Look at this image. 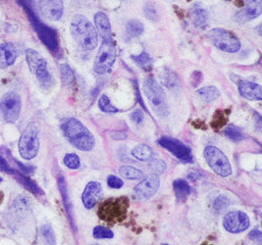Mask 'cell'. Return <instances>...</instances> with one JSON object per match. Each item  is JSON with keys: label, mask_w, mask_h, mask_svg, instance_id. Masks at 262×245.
Returning a JSON list of instances; mask_svg holds the SVG:
<instances>
[{"label": "cell", "mask_w": 262, "mask_h": 245, "mask_svg": "<svg viewBox=\"0 0 262 245\" xmlns=\"http://www.w3.org/2000/svg\"><path fill=\"white\" fill-rule=\"evenodd\" d=\"M61 128L64 136L76 148L82 151H91L94 149L96 145L95 137L79 120L75 118L66 119Z\"/></svg>", "instance_id": "cell-1"}, {"label": "cell", "mask_w": 262, "mask_h": 245, "mask_svg": "<svg viewBox=\"0 0 262 245\" xmlns=\"http://www.w3.org/2000/svg\"><path fill=\"white\" fill-rule=\"evenodd\" d=\"M72 36L77 44L84 50H94L97 47V32L84 16L77 14L73 17L70 25Z\"/></svg>", "instance_id": "cell-2"}, {"label": "cell", "mask_w": 262, "mask_h": 245, "mask_svg": "<svg viewBox=\"0 0 262 245\" xmlns=\"http://www.w3.org/2000/svg\"><path fill=\"white\" fill-rule=\"evenodd\" d=\"M20 4L23 5L25 10L28 14V17L30 19V22L32 24L34 30L36 31L41 42L48 47L49 51H51L53 54H58L60 51L59 39L57 32L48 27V25L42 23L36 15V13L33 11L30 4L27 1H19Z\"/></svg>", "instance_id": "cell-3"}, {"label": "cell", "mask_w": 262, "mask_h": 245, "mask_svg": "<svg viewBox=\"0 0 262 245\" xmlns=\"http://www.w3.org/2000/svg\"><path fill=\"white\" fill-rule=\"evenodd\" d=\"M143 93L145 94L149 104L158 116H164L168 112L166 103V94L162 86L155 78L147 77L143 82Z\"/></svg>", "instance_id": "cell-4"}, {"label": "cell", "mask_w": 262, "mask_h": 245, "mask_svg": "<svg viewBox=\"0 0 262 245\" xmlns=\"http://www.w3.org/2000/svg\"><path fill=\"white\" fill-rule=\"evenodd\" d=\"M26 58L31 73H33L42 87L48 88L52 84V76L48 70V61L35 49L26 51Z\"/></svg>", "instance_id": "cell-5"}, {"label": "cell", "mask_w": 262, "mask_h": 245, "mask_svg": "<svg viewBox=\"0 0 262 245\" xmlns=\"http://www.w3.org/2000/svg\"><path fill=\"white\" fill-rule=\"evenodd\" d=\"M129 207L126 197L110 198L106 200L99 209V217L107 222H121L125 219Z\"/></svg>", "instance_id": "cell-6"}, {"label": "cell", "mask_w": 262, "mask_h": 245, "mask_svg": "<svg viewBox=\"0 0 262 245\" xmlns=\"http://www.w3.org/2000/svg\"><path fill=\"white\" fill-rule=\"evenodd\" d=\"M117 49L113 37L103 40L94 63V70L96 74L103 75L111 70L115 63Z\"/></svg>", "instance_id": "cell-7"}, {"label": "cell", "mask_w": 262, "mask_h": 245, "mask_svg": "<svg viewBox=\"0 0 262 245\" xmlns=\"http://www.w3.org/2000/svg\"><path fill=\"white\" fill-rule=\"evenodd\" d=\"M208 39L216 48L228 53H235L241 49V41L232 32L224 29H213L208 35Z\"/></svg>", "instance_id": "cell-8"}, {"label": "cell", "mask_w": 262, "mask_h": 245, "mask_svg": "<svg viewBox=\"0 0 262 245\" xmlns=\"http://www.w3.org/2000/svg\"><path fill=\"white\" fill-rule=\"evenodd\" d=\"M39 150V140L38 131L36 125L31 123L21 136L19 140V152L23 159L32 160L34 159Z\"/></svg>", "instance_id": "cell-9"}, {"label": "cell", "mask_w": 262, "mask_h": 245, "mask_svg": "<svg viewBox=\"0 0 262 245\" xmlns=\"http://www.w3.org/2000/svg\"><path fill=\"white\" fill-rule=\"evenodd\" d=\"M204 158L209 167L216 174L220 176L226 177L232 175V167L226 155L219 148L209 145L204 149Z\"/></svg>", "instance_id": "cell-10"}, {"label": "cell", "mask_w": 262, "mask_h": 245, "mask_svg": "<svg viewBox=\"0 0 262 245\" xmlns=\"http://www.w3.org/2000/svg\"><path fill=\"white\" fill-rule=\"evenodd\" d=\"M22 101L15 93L5 94L0 101V114L8 123H15L20 116Z\"/></svg>", "instance_id": "cell-11"}, {"label": "cell", "mask_w": 262, "mask_h": 245, "mask_svg": "<svg viewBox=\"0 0 262 245\" xmlns=\"http://www.w3.org/2000/svg\"><path fill=\"white\" fill-rule=\"evenodd\" d=\"M158 143L167 149L170 153H172L175 157H177L181 162L183 163H192V154L191 150L183 142L180 140L168 138V137H163L161 138Z\"/></svg>", "instance_id": "cell-12"}, {"label": "cell", "mask_w": 262, "mask_h": 245, "mask_svg": "<svg viewBox=\"0 0 262 245\" xmlns=\"http://www.w3.org/2000/svg\"><path fill=\"white\" fill-rule=\"evenodd\" d=\"M249 216L242 211H233L224 217L223 226L229 233L238 234L245 232L250 227Z\"/></svg>", "instance_id": "cell-13"}, {"label": "cell", "mask_w": 262, "mask_h": 245, "mask_svg": "<svg viewBox=\"0 0 262 245\" xmlns=\"http://www.w3.org/2000/svg\"><path fill=\"white\" fill-rule=\"evenodd\" d=\"M37 8L40 15L51 21H57L63 15L64 4L62 1H38Z\"/></svg>", "instance_id": "cell-14"}, {"label": "cell", "mask_w": 262, "mask_h": 245, "mask_svg": "<svg viewBox=\"0 0 262 245\" xmlns=\"http://www.w3.org/2000/svg\"><path fill=\"white\" fill-rule=\"evenodd\" d=\"M160 181L155 175H148L135 187L136 195L141 199H147L155 195L159 188Z\"/></svg>", "instance_id": "cell-15"}, {"label": "cell", "mask_w": 262, "mask_h": 245, "mask_svg": "<svg viewBox=\"0 0 262 245\" xmlns=\"http://www.w3.org/2000/svg\"><path fill=\"white\" fill-rule=\"evenodd\" d=\"M102 196V187L97 182H91L86 185L83 190L82 200L86 209H92L95 207L98 200Z\"/></svg>", "instance_id": "cell-16"}, {"label": "cell", "mask_w": 262, "mask_h": 245, "mask_svg": "<svg viewBox=\"0 0 262 245\" xmlns=\"http://www.w3.org/2000/svg\"><path fill=\"white\" fill-rule=\"evenodd\" d=\"M262 13L261 1H250L248 5L236 15V21L244 24L260 16Z\"/></svg>", "instance_id": "cell-17"}, {"label": "cell", "mask_w": 262, "mask_h": 245, "mask_svg": "<svg viewBox=\"0 0 262 245\" xmlns=\"http://www.w3.org/2000/svg\"><path fill=\"white\" fill-rule=\"evenodd\" d=\"M238 92L243 97L248 100H261L262 87L260 84L249 81H239L238 83Z\"/></svg>", "instance_id": "cell-18"}, {"label": "cell", "mask_w": 262, "mask_h": 245, "mask_svg": "<svg viewBox=\"0 0 262 245\" xmlns=\"http://www.w3.org/2000/svg\"><path fill=\"white\" fill-rule=\"evenodd\" d=\"M18 49L11 42L0 44V67L7 68L13 65L18 57Z\"/></svg>", "instance_id": "cell-19"}, {"label": "cell", "mask_w": 262, "mask_h": 245, "mask_svg": "<svg viewBox=\"0 0 262 245\" xmlns=\"http://www.w3.org/2000/svg\"><path fill=\"white\" fill-rule=\"evenodd\" d=\"M95 23H96V28L103 40L112 38L110 21H109L107 16L103 12L96 13L95 15Z\"/></svg>", "instance_id": "cell-20"}, {"label": "cell", "mask_w": 262, "mask_h": 245, "mask_svg": "<svg viewBox=\"0 0 262 245\" xmlns=\"http://www.w3.org/2000/svg\"><path fill=\"white\" fill-rule=\"evenodd\" d=\"M13 176H15V179L23 186L26 187L28 190H30L31 192H33L34 194L36 195H43V191L41 190V188L36 185L34 181H32L29 176L25 175L23 173H21L18 170H15L12 174Z\"/></svg>", "instance_id": "cell-21"}, {"label": "cell", "mask_w": 262, "mask_h": 245, "mask_svg": "<svg viewBox=\"0 0 262 245\" xmlns=\"http://www.w3.org/2000/svg\"><path fill=\"white\" fill-rule=\"evenodd\" d=\"M191 21L196 28H204L208 21L207 11L201 5L195 4L191 9Z\"/></svg>", "instance_id": "cell-22"}, {"label": "cell", "mask_w": 262, "mask_h": 245, "mask_svg": "<svg viewBox=\"0 0 262 245\" xmlns=\"http://www.w3.org/2000/svg\"><path fill=\"white\" fill-rule=\"evenodd\" d=\"M195 94L205 103L212 102V101H214L215 99H217L220 96L219 90L216 86H213V85L206 86V87H202V88L198 90Z\"/></svg>", "instance_id": "cell-23"}, {"label": "cell", "mask_w": 262, "mask_h": 245, "mask_svg": "<svg viewBox=\"0 0 262 245\" xmlns=\"http://www.w3.org/2000/svg\"><path fill=\"white\" fill-rule=\"evenodd\" d=\"M173 188L176 197L180 201H185L191 193V187L184 180H176L173 183Z\"/></svg>", "instance_id": "cell-24"}, {"label": "cell", "mask_w": 262, "mask_h": 245, "mask_svg": "<svg viewBox=\"0 0 262 245\" xmlns=\"http://www.w3.org/2000/svg\"><path fill=\"white\" fill-rule=\"evenodd\" d=\"M58 187L60 189V193L63 197V202H64V205H65V209L66 212L68 214V217H69V220L73 225V218H72V205L70 203V200H69V196H68V191H67V185H66V182H65V179L63 175H59L58 176Z\"/></svg>", "instance_id": "cell-25"}, {"label": "cell", "mask_w": 262, "mask_h": 245, "mask_svg": "<svg viewBox=\"0 0 262 245\" xmlns=\"http://www.w3.org/2000/svg\"><path fill=\"white\" fill-rule=\"evenodd\" d=\"M143 31H144L143 24L139 20L133 19L130 20L126 26V36L128 39H132L140 36L143 34Z\"/></svg>", "instance_id": "cell-26"}, {"label": "cell", "mask_w": 262, "mask_h": 245, "mask_svg": "<svg viewBox=\"0 0 262 245\" xmlns=\"http://www.w3.org/2000/svg\"><path fill=\"white\" fill-rule=\"evenodd\" d=\"M161 82L170 91H177L180 88L178 77L171 71L165 70L161 76Z\"/></svg>", "instance_id": "cell-27"}, {"label": "cell", "mask_w": 262, "mask_h": 245, "mask_svg": "<svg viewBox=\"0 0 262 245\" xmlns=\"http://www.w3.org/2000/svg\"><path fill=\"white\" fill-rule=\"evenodd\" d=\"M132 154L140 161H147L152 157V149L146 144H140L133 149Z\"/></svg>", "instance_id": "cell-28"}, {"label": "cell", "mask_w": 262, "mask_h": 245, "mask_svg": "<svg viewBox=\"0 0 262 245\" xmlns=\"http://www.w3.org/2000/svg\"><path fill=\"white\" fill-rule=\"evenodd\" d=\"M120 175L127 180H141L143 177V173L132 166H122L119 169Z\"/></svg>", "instance_id": "cell-29"}, {"label": "cell", "mask_w": 262, "mask_h": 245, "mask_svg": "<svg viewBox=\"0 0 262 245\" xmlns=\"http://www.w3.org/2000/svg\"><path fill=\"white\" fill-rule=\"evenodd\" d=\"M132 59L143 70L149 71L152 68V58L146 52H142L137 56H132Z\"/></svg>", "instance_id": "cell-30"}, {"label": "cell", "mask_w": 262, "mask_h": 245, "mask_svg": "<svg viewBox=\"0 0 262 245\" xmlns=\"http://www.w3.org/2000/svg\"><path fill=\"white\" fill-rule=\"evenodd\" d=\"M62 82L66 85H72L75 82V74L68 64H62L60 67Z\"/></svg>", "instance_id": "cell-31"}, {"label": "cell", "mask_w": 262, "mask_h": 245, "mask_svg": "<svg viewBox=\"0 0 262 245\" xmlns=\"http://www.w3.org/2000/svg\"><path fill=\"white\" fill-rule=\"evenodd\" d=\"M166 168L167 166L165 162L161 159H158V158L151 159L148 163L149 171L155 175L163 174L166 171Z\"/></svg>", "instance_id": "cell-32"}, {"label": "cell", "mask_w": 262, "mask_h": 245, "mask_svg": "<svg viewBox=\"0 0 262 245\" xmlns=\"http://www.w3.org/2000/svg\"><path fill=\"white\" fill-rule=\"evenodd\" d=\"M98 107L104 113H117L119 110L113 105L107 95L102 94L98 100Z\"/></svg>", "instance_id": "cell-33"}, {"label": "cell", "mask_w": 262, "mask_h": 245, "mask_svg": "<svg viewBox=\"0 0 262 245\" xmlns=\"http://www.w3.org/2000/svg\"><path fill=\"white\" fill-rule=\"evenodd\" d=\"M41 236L45 239V241L49 245H55L56 239H55V234L52 230V228L49 225H45L41 227L40 230Z\"/></svg>", "instance_id": "cell-34"}, {"label": "cell", "mask_w": 262, "mask_h": 245, "mask_svg": "<svg viewBox=\"0 0 262 245\" xmlns=\"http://www.w3.org/2000/svg\"><path fill=\"white\" fill-rule=\"evenodd\" d=\"M64 164L66 165V167H68L71 170H77L81 166V161L77 154L69 153V154H66L64 157Z\"/></svg>", "instance_id": "cell-35"}, {"label": "cell", "mask_w": 262, "mask_h": 245, "mask_svg": "<svg viewBox=\"0 0 262 245\" xmlns=\"http://www.w3.org/2000/svg\"><path fill=\"white\" fill-rule=\"evenodd\" d=\"M224 133L226 135L227 137L231 140H235V141H239V140L244 139V136L242 133V131L238 129V128L231 125L224 130Z\"/></svg>", "instance_id": "cell-36"}, {"label": "cell", "mask_w": 262, "mask_h": 245, "mask_svg": "<svg viewBox=\"0 0 262 245\" xmlns=\"http://www.w3.org/2000/svg\"><path fill=\"white\" fill-rule=\"evenodd\" d=\"M94 236L98 239H102V238H112L114 236L113 232H111L110 230H108L104 227L98 226L96 227L94 230Z\"/></svg>", "instance_id": "cell-37"}, {"label": "cell", "mask_w": 262, "mask_h": 245, "mask_svg": "<svg viewBox=\"0 0 262 245\" xmlns=\"http://www.w3.org/2000/svg\"><path fill=\"white\" fill-rule=\"evenodd\" d=\"M229 205V200L225 196H219L218 198L215 200L214 208L215 210L218 212H222L225 210Z\"/></svg>", "instance_id": "cell-38"}, {"label": "cell", "mask_w": 262, "mask_h": 245, "mask_svg": "<svg viewBox=\"0 0 262 245\" xmlns=\"http://www.w3.org/2000/svg\"><path fill=\"white\" fill-rule=\"evenodd\" d=\"M107 185L108 187H111V188L119 189V188L123 187L124 183H123V181H122L121 179H119L118 176L109 175L107 177Z\"/></svg>", "instance_id": "cell-39"}, {"label": "cell", "mask_w": 262, "mask_h": 245, "mask_svg": "<svg viewBox=\"0 0 262 245\" xmlns=\"http://www.w3.org/2000/svg\"><path fill=\"white\" fill-rule=\"evenodd\" d=\"M0 171L6 173V174H8V175H12L14 171H15V169H12V167H10V166L8 165L6 159H4L2 156H0Z\"/></svg>", "instance_id": "cell-40"}, {"label": "cell", "mask_w": 262, "mask_h": 245, "mask_svg": "<svg viewBox=\"0 0 262 245\" xmlns=\"http://www.w3.org/2000/svg\"><path fill=\"white\" fill-rule=\"evenodd\" d=\"M131 120L133 123H135L136 125L141 124L143 121V112L140 109L135 110L131 114Z\"/></svg>", "instance_id": "cell-41"}, {"label": "cell", "mask_w": 262, "mask_h": 245, "mask_svg": "<svg viewBox=\"0 0 262 245\" xmlns=\"http://www.w3.org/2000/svg\"><path fill=\"white\" fill-rule=\"evenodd\" d=\"M202 80H203V74H202V72L196 71V72H194V73L192 74V76H191V82H192V85H193L194 87H196V86L202 82Z\"/></svg>", "instance_id": "cell-42"}, {"label": "cell", "mask_w": 262, "mask_h": 245, "mask_svg": "<svg viewBox=\"0 0 262 245\" xmlns=\"http://www.w3.org/2000/svg\"><path fill=\"white\" fill-rule=\"evenodd\" d=\"M250 239L251 240H253L254 242H257L258 244H261L262 241V234L260 231H258V230H254V231H252L251 233H250Z\"/></svg>", "instance_id": "cell-43"}, {"label": "cell", "mask_w": 262, "mask_h": 245, "mask_svg": "<svg viewBox=\"0 0 262 245\" xmlns=\"http://www.w3.org/2000/svg\"><path fill=\"white\" fill-rule=\"evenodd\" d=\"M112 138L114 140H125L126 139V135L124 132H121V131H116V132L112 133Z\"/></svg>", "instance_id": "cell-44"}, {"label": "cell", "mask_w": 262, "mask_h": 245, "mask_svg": "<svg viewBox=\"0 0 262 245\" xmlns=\"http://www.w3.org/2000/svg\"><path fill=\"white\" fill-rule=\"evenodd\" d=\"M2 200H3V193L0 192V203L2 202Z\"/></svg>", "instance_id": "cell-45"}, {"label": "cell", "mask_w": 262, "mask_h": 245, "mask_svg": "<svg viewBox=\"0 0 262 245\" xmlns=\"http://www.w3.org/2000/svg\"><path fill=\"white\" fill-rule=\"evenodd\" d=\"M1 182H2V177L0 176V183H1Z\"/></svg>", "instance_id": "cell-46"}, {"label": "cell", "mask_w": 262, "mask_h": 245, "mask_svg": "<svg viewBox=\"0 0 262 245\" xmlns=\"http://www.w3.org/2000/svg\"><path fill=\"white\" fill-rule=\"evenodd\" d=\"M93 245H98V244H93Z\"/></svg>", "instance_id": "cell-47"}, {"label": "cell", "mask_w": 262, "mask_h": 245, "mask_svg": "<svg viewBox=\"0 0 262 245\" xmlns=\"http://www.w3.org/2000/svg\"><path fill=\"white\" fill-rule=\"evenodd\" d=\"M163 245H168V244H163Z\"/></svg>", "instance_id": "cell-48"}]
</instances>
